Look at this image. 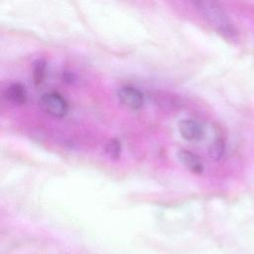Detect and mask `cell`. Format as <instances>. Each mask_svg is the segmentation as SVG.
<instances>
[{
	"label": "cell",
	"mask_w": 254,
	"mask_h": 254,
	"mask_svg": "<svg viewBox=\"0 0 254 254\" xmlns=\"http://www.w3.org/2000/svg\"><path fill=\"white\" fill-rule=\"evenodd\" d=\"M5 99L13 105L20 106L27 102L28 93L24 84L20 82H13L9 84L4 91Z\"/></svg>",
	"instance_id": "5"
},
{
	"label": "cell",
	"mask_w": 254,
	"mask_h": 254,
	"mask_svg": "<svg viewBox=\"0 0 254 254\" xmlns=\"http://www.w3.org/2000/svg\"><path fill=\"white\" fill-rule=\"evenodd\" d=\"M41 109L54 118H63L68 111V103L60 93L52 91L44 93L39 99Z\"/></svg>",
	"instance_id": "2"
},
{
	"label": "cell",
	"mask_w": 254,
	"mask_h": 254,
	"mask_svg": "<svg viewBox=\"0 0 254 254\" xmlns=\"http://www.w3.org/2000/svg\"><path fill=\"white\" fill-rule=\"evenodd\" d=\"M196 9L202 17L219 33L227 38H233L236 34L232 23L227 17L224 10L212 1H195L193 2Z\"/></svg>",
	"instance_id": "1"
},
{
	"label": "cell",
	"mask_w": 254,
	"mask_h": 254,
	"mask_svg": "<svg viewBox=\"0 0 254 254\" xmlns=\"http://www.w3.org/2000/svg\"><path fill=\"white\" fill-rule=\"evenodd\" d=\"M117 98L123 106L134 111L141 109L144 104L142 92L132 85L121 86L117 91Z\"/></svg>",
	"instance_id": "3"
},
{
	"label": "cell",
	"mask_w": 254,
	"mask_h": 254,
	"mask_svg": "<svg viewBox=\"0 0 254 254\" xmlns=\"http://www.w3.org/2000/svg\"><path fill=\"white\" fill-rule=\"evenodd\" d=\"M178 159L191 173H194V174L202 173L203 171L202 161L194 153L186 149H182L178 152Z\"/></svg>",
	"instance_id": "6"
},
{
	"label": "cell",
	"mask_w": 254,
	"mask_h": 254,
	"mask_svg": "<svg viewBox=\"0 0 254 254\" xmlns=\"http://www.w3.org/2000/svg\"><path fill=\"white\" fill-rule=\"evenodd\" d=\"M46 74V62L42 59H38L33 63L32 76L35 84H40Z\"/></svg>",
	"instance_id": "8"
},
{
	"label": "cell",
	"mask_w": 254,
	"mask_h": 254,
	"mask_svg": "<svg viewBox=\"0 0 254 254\" xmlns=\"http://www.w3.org/2000/svg\"><path fill=\"white\" fill-rule=\"evenodd\" d=\"M181 136L188 141H198L204 135V128L201 123L193 119H183L178 125Z\"/></svg>",
	"instance_id": "4"
},
{
	"label": "cell",
	"mask_w": 254,
	"mask_h": 254,
	"mask_svg": "<svg viewBox=\"0 0 254 254\" xmlns=\"http://www.w3.org/2000/svg\"><path fill=\"white\" fill-rule=\"evenodd\" d=\"M121 150H122V147H121V143L118 139L116 138H112V139H109L105 146H104V152L105 154L112 160H117L120 158V155H121Z\"/></svg>",
	"instance_id": "7"
}]
</instances>
